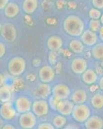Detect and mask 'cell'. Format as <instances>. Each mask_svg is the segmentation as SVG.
Segmentation results:
<instances>
[{"label":"cell","mask_w":103,"mask_h":129,"mask_svg":"<svg viewBox=\"0 0 103 129\" xmlns=\"http://www.w3.org/2000/svg\"><path fill=\"white\" fill-rule=\"evenodd\" d=\"M63 28L65 32L71 36H80L84 32V21L79 16L70 15L64 21Z\"/></svg>","instance_id":"cell-1"},{"label":"cell","mask_w":103,"mask_h":129,"mask_svg":"<svg viewBox=\"0 0 103 129\" xmlns=\"http://www.w3.org/2000/svg\"><path fill=\"white\" fill-rule=\"evenodd\" d=\"M27 67V63L23 57H14L9 61L8 71L14 76H19L24 73Z\"/></svg>","instance_id":"cell-2"},{"label":"cell","mask_w":103,"mask_h":129,"mask_svg":"<svg viewBox=\"0 0 103 129\" xmlns=\"http://www.w3.org/2000/svg\"><path fill=\"white\" fill-rule=\"evenodd\" d=\"M72 117L79 123H84L91 115L90 107L84 104H77L74 105L72 112Z\"/></svg>","instance_id":"cell-3"},{"label":"cell","mask_w":103,"mask_h":129,"mask_svg":"<svg viewBox=\"0 0 103 129\" xmlns=\"http://www.w3.org/2000/svg\"><path fill=\"white\" fill-rule=\"evenodd\" d=\"M36 116L32 112L21 114L19 118V125L22 128L32 129L36 125Z\"/></svg>","instance_id":"cell-4"},{"label":"cell","mask_w":103,"mask_h":129,"mask_svg":"<svg viewBox=\"0 0 103 129\" xmlns=\"http://www.w3.org/2000/svg\"><path fill=\"white\" fill-rule=\"evenodd\" d=\"M1 34L3 39L9 43H13L17 38V30L10 23H5L2 26Z\"/></svg>","instance_id":"cell-5"},{"label":"cell","mask_w":103,"mask_h":129,"mask_svg":"<svg viewBox=\"0 0 103 129\" xmlns=\"http://www.w3.org/2000/svg\"><path fill=\"white\" fill-rule=\"evenodd\" d=\"M32 110L35 116L43 117L48 114L49 111V103L45 100H35L32 103Z\"/></svg>","instance_id":"cell-6"},{"label":"cell","mask_w":103,"mask_h":129,"mask_svg":"<svg viewBox=\"0 0 103 129\" xmlns=\"http://www.w3.org/2000/svg\"><path fill=\"white\" fill-rule=\"evenodd\" d=\"M32 103L30 99L27 96H19L15 101V109L20 114L28 112L30 111Z\"/></svg>","instance_id":"cell-7"},{"label":"cell","mask_w":103,"mask_h":129,"mask_svg":"<svg viewBox=\"0 0 103 129\" xmlns=\"http://www.w3.org/2000/svg\"><path fill=\"white\" fill-rule=\"evenodd\" d=\"M70 89L65 84H57L52 89V95L58 100H66L70 95Z\"/></svg>","instance_id":"cell-8"},{"label":"cell","mask_w":103,"mask_h":129,"mask_svg":"<svg viewBox=\"0 0 103 129\" xmlns=\"http://www.w3.org/2000/svg\"><path fill=\"white\" fill-rule=\"evenodd\" d=\"M39 77L41 82L48 83L54 80L55 77V71L50 65H44L40 69L39 71Z\"/></svg>","instance_id":"cell-9"},{"label":"cell","mask_w":103,"mask_h":129,"mask_svg":"<svg viewBox=\"0 0 103 129\" xmlns=\"http://www.w3.org/2000/svg\"><path fill=\"white\" fill-rule=\"evenodd\" d=\"M16 115V110L10 101L3 103L0 107V116L5 120L12 119Z\"/></svg>","instance_id":"cell-10"},{"label":"cell","mask_w":103,"mask_h":129,"mask_svg":"<svg viewBox=\"0 0 103 129\" xmlns=\"http://www.w3.org/2000/svg\"><path fill=\"white\" fill-rule=\"evenodd\" d=\"M52 88L48 83L39 84L33 91V95L38 100H45L51 95Z\"/></svg>","instance_id":"cell-11"},{"label":"cell","mask_w":103,"mask_h":129,"mask_svg":"<svg viewBox=\"0 0 103 129\" xmlns=\"http://www.w3.org/2000/svg\"><path fill=\"white\" fill-rule=\"evenodd\" d=\"M74 107V103L72 101L66 100H59L56 110L64 116H67L72 114V110Z\"/></svg>","instance_id":"cell-12"},{"label":"cell","mask_w":103,"mask_h":129,"mask_svg":"<svg viewBox=\"0 0 103 129\" xmlns=\"http://www.w3.org/2000/svg\"><path fill=\"white\" fill-rule=\"evenodd\" d=\"M88 68L86 61L81 57L75 58L71 63V69L76 74H82Z\"/></svg>","instance_id":"cell-13"},{"label":"cell","mask_w":103,"mask_h":129,"mask_svg":"<svg viewBox=\"0 0 103 129\" xmlns=\"http://www.w3.org/2000/svg\"><path fill=\"white\" fill-rule=\"evenodd\" d=\"M82 43L89 47H92L97 44L98 36L95 32L91 30H86L81 36Z\"/></svg>","instance_id":"cell-14"},{"label":"cell","mask_w":103,"mask_h":129,"mask_svg":"<svg viewBox=\"0 0 103 129\" xmlns=\"http://www.w3.org/2000/svg\"><path fill=\"white\" fill-rule=\"evenodd\" d=\"M86 129H102L103 119L99 116H90L85 121Z\"/></svg>","instance_id":"cell-15"},{"label":"cell","mask_w":103,"mask_h":129,"mask_svg":"<svg viewBox=\"0 0 103 129\" xmlns=\"http://www.w3.org/2000/svg\"><path fill=\"white\" fill-rule=\"evenodd\" d=\"M63 45V41L61 37L58 36H52L48 39V48L52 52H55L59 50Z\"/></svg>","instance_id":"cell-16"},{"label":"cell","mask_w":103,"mask_h":129,"mask_svg":"<svg viewBox=\"0 0 103 129\" xmlns=\"http://www.w3.org/2000/svg\"><path fill=\"white\" fill-rule=\"evenodd\" d=\"M88 95L84 90L79 89L73 92L71 95V100L74 104H83L87 100Z\"/></svg>","instance_id":"cell-17"},{"label":"cell","mask_w":103,"mask_h":129,"mask_svg":"<svg viewBox=\"0 0 103 129\" xmlns=\"http://www.w3.org/2000/svg\"><path fill=\"white\" fill-rule=\"evenodd\" d=\"M97 74L93 69H86L82 74V79L84 83L87 85H92L97 81Z\"/></svg>","instance_id":"cell-18"},{"label":"cell","mask_w":103,"mask_h":129,"mask_svg":"<svg viewBox=\"0 0 103 129\" xmlns=\"http://www.w3.org/2000/svg\"><path fill=\"white\" fill-rule=\"evenodd\" d=\"M19 12V7L18 5L14 2H9L4 9L5 16L9 18H15Z\"/></svg>","instance_id":"cell-19"},{"label":"cell","mask_w":103,"mask_h":129,"mask_svg":"<svg viewBox=\"0 0 103 129\" xmlns=\"http://www.w3.org/2000/svg\"><path fill=\"white\" fill-rule=\"evenodd\" d=\"M38 0H24L23 10L25 13L31 14L34 13L38 7Z\"/></svg>","instance_id":"cell-20"},{"label":"cell","mask_w":103,"mask_h":129,"mask_svg":"<svg viewBox=\"0 0 103 129\" xmlns=\"http://www.w3.org/2000/svg\"><path fill=\"white\" fill-rule=\"evenodd\" d=\"M12 98V90L10 87L4 85L0 87V101L3 103L9 102Z\"/></svg>","instance_id":"cell-21"},{"label":"cell","mask_w":103,"mask_h":129,"mask_svg":"<svg viewBox=\"0 0 103 129\" xmlns=\"http://www.w3.org/2000/svg\"><path fill=\"white\" fill-rule=\"evenodd\" d=\"M69 47L75 54H81L84 51V45L79 40H72L69 43Z\"/></svg>","instance_id":"cell-22"},{"label":"cell","mask_w":103,"mask_h":129,"mask_svg":"<svg viewBox=\"0 0 103 129\" xmlns=\"http://www.w3.org/2000/svg\"><path fill=\"white\" fill-rule=\"evenodd\" d=\"M91 54L97 60H103V43L93 46L91 50Z\"/></svg>","instance_id":"cell-23"},{"label":"cell","mask_w":103,"mask_h":129,"mask_svg":"<svg viewBox=\"0 0 103 129\" xmlns=\"http://www.w3.org/2000/svg\"><path fill=\"white\" fill-rule=\"evenodd\" d=\"M66 122H67V119L66 117L61 114L56 115L52 119L54 126L59 129L63 128L66 124Z\"/></svg>","instance_id":"cell-24"},{"label":"cell","mask_w":103,"mask_h":129,"mask_svg":"<svg viewBox=\"0 0 103 129\" xmlns=\"http://www.w3.org/2000/svg\"><path fill=\"white\" fill-rule=\"evenodd\" d=\"M91 103L95 109H102L103 107V94L98 93L93 95L91 99Z\"/></svg>","instance_id":"cell-25"},{"label":"cell","mask_w":103,"mask_h":129,"mask_svg":"<svg viewBox=\"0 0 103 129\" xmlns=\"http://www.w3.org/2000/svg\"><path fill=\"white\" fill-rule=\"evenodd\" d=\"M90 28L93 32H97L100 29V21L99 19H91L90 22Z\"/></svg>","instance_id":"cell-26"},{"label":"cell","mask_w":103,"mask_h":129,"mask_svg":"<svg viewBox=\"0 0 103 129\" xmlns=\"http://www.w3.org/2000/svg\"><path fill=\"white\" fill-rule=\"evenodd\" d=\"M101 12L99 9L96 8H93L90 9L89 12V16L91 19H99L101 17Z\"/></svg>","instance_id":"cell-27"},{"label":"cell","mask_w":103,"mask_h":129,"mask_svg":"<svg viewBox=\"0 0 103 129\" xmlns=\"http://www.w3.org/2000/svg\"><path fill=\"white\" fill-rule=\"evenodd\" d=\"M60 100H58L56 98L54 97L53 95H52V97L50 98V101H49V106L52 108L54 110H56V107H57V105H58V103Z\"/></svg>","instance_id":"cell-28"},{"label":"cell","mask_w":103,"mask_h":129,"mask_svg":"<svg viewBox=\"0 0 103 129\" xmlns=\"http://www.w3.org/2000/svg\"><path fill=\"white\" fill-rule=\"evenodd\" d=\"M37 129H55L54 125L49 123H42L37 126Z\"/></svg>","instance_id":"cell-29"},{"label":"cell","mask_w":103,"mask_h":129,"mask_svg":"<svg viewBox=\"0 0 103 129\" xmlns=\"http://www.w3.org/2000/svg\"><path fill=\"white\" fill-rule=\"evenodd\" d=\"M92 4L97 9H103V0H92Z\"/></svg>","instance_id":"cell-30"},{"label":"cell","mask_w":103,"mask_h":129,"mask_svg":"<svg viewBox=\"0 0 103 129\" xmlns=\"http://www.w3.org/2000/svg\"><path fill=\"white\" fill-rule=\"evenodd\" d=\"M6 53V47L3 43L0 42V58L3 57Z\"/></svg>","instance_id":"cell-31"},{"label":"cell","mask_w":103,"mask_h":129,"mask_svg":"<svg viewBox=\"0 0 103 129\" xmlns=\"http://www.w3.org/2000/svg\"><path fill=\"white\" fill-rule=\"evenodd\" d=\"M49 61H50V63L52 64H54L56 63V56L54 52H50L49 55Z\"/></svg>","instance_id":"cell-32"},{"label":"cell","mask_w":103,"mask_h":129,"mask_svg":"<svg viewBox=\"0 0 103 129\" xmlns=\"http://www.w3.org/2000/svg\"><path fill=\"white\" fill-rule=\"evenodd\" d=\"M9 3V0H0V10L4 9Z\"/></svg>","instance_id":"cell-33"},{"label":"cell","mask_w":103,"mask_h":129,"mask_svg":"<svg viewBox=\"0 0 103 129\" xmlns=\"http://www.w3.org/2000/svg\"><path fill=\"white\" fill-rule=\"evenodd\" d=\"M2 129H16L12 125H10V124H7V125H4L2 126Z\"/></svg>","instance_id":"cell-34"},{"label":"cell","mask_w":103,"mask_h":129,"mask_svg":"<svg viewBox=\"0 0 103 129\" xmlns=\"http://www.w3.org/2000/svg\"><path fill=\"white\" fill-rule=\"evenodd\" d=\"M5 83V77L3 74H0V87H2L4 85Z\"/></svg>","instance_id":"cell-35"},{"label":"cell","mask_w":103,"mask_h":129,"mask_svg":"<svg viewBox=\"0 0 103 129\" xmlns=\"http://www.w3.org/2000/svg\"><path fill=\"white\" fill-rule=\"evenodd\" d=\"M99 87H100V89L103 90V77H102L99 81Z\"/></svg>","instance_id":"cell-36"},{"label":"cell","mask_w":103,"mask_h":129,"mask_svg":"<svg viewBox=\"0 0 103 129\" xmlns=\"http://www.w3.org/2000/svg\"><path fill=\"white\" fill-rule=\"evenodd\" d=\"M100 38L103 41V27L102 28H100Z\"/></svg>","instance_id":"cell-37"},{"label":"cell","mask_w":103,"mask_h":129,"mask_svg":"<svg viewBox=\"0 0 103 129\" xmlns=\"http://www.w3.org/2000/svg\"><path fill=\"white\" fill-rule=\"evenodd\" d=\"M100 22L103 24V14L101 15V17H100Z\"/></svg>","instance_id":"cell-38"},{"label":"cell","mask_w":103,"mask_h":129,"mask_svg":"<svg viewBox=\"0 0 103 129\" xmlns=\"http://www.w3.org/2000/svg\"><path fill=\"white\" fill-rule=\"evenodd\" d=\"M2 120H0V128L2 127Z\"/></svg>","instance_id":"cell-39"},{"label":"cell","mask_w":103,"mask_h":129,"mask_svg":"<svg viewBox=\"0 0 103 129\" xmlns=\"http://www.w3.org/2000/svg\"><path fill=\"white\" fill-rule=\"evenodd\" d=\"M2 25L0 24V32H1V30H2Z\"/></svg>","instance_id":"cell-40"},{"label":"cell","mask_w":103,"mask_h":129,"mask_svg":"<svg viewBox=\"0 0 103 129\" xmlns=\"http://www.w3.org/2000/svg\"><path fill=\"white\" fill-rule=\"evenodd\" d=\"M61 129H69V128H61Z\"/></svg>","instance_id":"cell-41"},{"label":"cell","mask_w":103,"mask_h":129,"mask_svg":"<svg viewBox=\"0 0 103 129\" xmlns=\"http://www.w3.org/2000/svg\"><path fill=\"white\" fill-rule=\"evenodd\" d=\"M1 103H2V102H1V101H0V105H1Z\"/></svg>","instance_id":"cell-42"},{"label":"cell","mask_w":103,"mask_h":129,"mask_svg":"<svg viewBox=\"0 0 103 129\" xmlns=\"http://www.w3.org/2000/svg\"><path fill=\"white\" fill-rule=\"evenodd\" d=\"M21 129H25V128H21Z\"/></svg>","instance_id":"cell-43"},{"label":"cell","mask_w":103,"mask_h":129,"mask_svg":"<svg viewBox=\"0 0 103 129\" xmlns=\"http://www.w3.org/2000/svg\"><path fill=\"white\" fill-rule=\"evenodd\" d=\"M50 1H52V0H50Z\"/></svg>","instance_id":"cell-44"}]
</instances>
